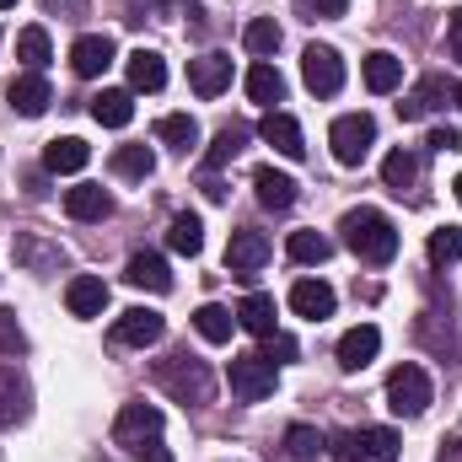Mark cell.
<instances>
[{
    "instance_id": "8",
    "label": "cell",
    "mask_w": 462,
    "mask_h": 462,
    "mask_svg": "<svg viewBox=\"0 0 462 462\" xmlns=\"http://www.w3.org/2000/svg\"><path fill=\"white\" fill-rule=\"evenodd\" d=\"M162 436V409L156 403H124L114 420V441L118 447H145Z\"/></svg>"
},
{
    "instance_id": "43",
    "label": "cell",
    "mask_w": 462,
    "mask_h": 462,
    "mask_svg": "<svg viewBox=\"0 0 462 462\" xmlns=\"http://www.w3.org/2000/svg\"><path fill=\"white\" fill-rule=\"evenodd\" d=\"M425 145L447 156V151H462V134H457V129H452V124H441V129H430V140H425Z\"/></svg>"
},
{
    "instance_id": "1",
    "label": "cell",
    "mask_w": 462,
    "mask_h": 462,
    "mask_svg": "<svg viewBox=\"0 0 462 462\" xmlns=\"http://www.w3.org/2000/svg\"><path fill=\"white\" fill-rule=\"evenodd\" d=\"M339 231H345V247L360 263H393L398 258V231H393V221L382 210H371V205L349 210L345 221H339Z\"/></svg>"
},
{
    "instance_id": "30",
    "label": "cell",
    "mask_w": 462,
    "mask_h": 462,
    "mask_svg": "<svg viewBox=\"0 0 462 462\" xmlns=\"http://www.w3.org/2000/svg\"><path fill=\"white\" fill-rule=\"evenodd\" d=\"M414 178H420V156L414 151H387V162H382V183L393 189V194H403V189H414Z\"/></svg>"
},
{
    "instance_id": "46",
    "label": "cell",
    "mask_w": 462,
    "mask_h": 462,
    "mask_svg": "<svg viewBox=\"0 0 462 462\" xmlns=\"http://www.w3.org/2000/svg\"><path fill=\"white\" fill-rule=\"evenodd\" d=\"M134 457H140V462H172V452H167V447H156V441H145Z\"/></svg>"
},
{
    "instance_id": "16",
    "label": "cell",
    "mask_w": 462,
    "mask_h": 462,
    "mask_svg": "<svg viewBox=\"0 0 462 462\" xmlns=\"http://www.w3.org/2000/svg\"><path fill=\"white\" fill-rule=\"evenodd\" d=\"M65 307H70V318H103L108 285H103L97 274H76V280L65 285Z\"/></svg>"
},
{
    "instance_id": "47",
    "label": "cell",
    "mask_w": 462,
    "mask_h": 462,
    "mask_svg": "<svg viewBox=\"0 0 462 462\" xmlns=\"http://www.w3.org/2000/svg\"><path fill=\"white\" fill-rule=\"evenodd\" d=\"M441 462H462V436H457V441H447V447H441Z\"/></svg>"
},
{
    "instance_id": "3",
    "label": "cell",
    "mask_w": 462,
    "mask_h": 462,
    "mask_svg": "<svg viewBox=\"0 0 462 462\" xmlns=\"http://www.w3.org/2000/svg\"><path fill=\"white\" fill-rule=\"evenodd\" d=\"M387 409H393L398 420H420V414L430 409V376H425V365L403 360V365L387 376Z\"/></svg>"
},
{
    "instance_id": "14",
    "label": "cell",
    "mask_w": 462,
    "mask_h": 462,
    "mask_svg": "<svg viewBox=\"0 0 462 462\" xmlns=\"http://www.w3.org/2000/svg\"><path fill=\"white\" fill-rule=\"evenodd\" d=\"M124 280L140 285V291H151V296H167V291H172V269H167L162 253H134V258L124 263Z\"/></svg>"
},
{
    "instance_id": "32",
    "label": "cell",
    "mask_w": 462,
    "mask_h": 462,
    "mask_svg": "<svg viewBox=\"0 0 462 462\" xmlns=\"http://www.w3.org/2000/svg\"><path fill=\"white\" fill-rule=\"evenodd\" d=\"M156 140L172 145V151H194V145H199V124H194L189 114H167L162 124H156Z\"/></svg>"
},
{
    "instance_id": "11",
    "label": "cell",
    "mask_w": 462,
    "mask_h": 462,
    "mask_svg": "<svg viewBox=\"0 0 462 462\" xmlns=\"http://www.w3.org/2000/svg\"><path fill=\"white\" fill-rule=\"evenodd\" d=\"M291 307H296V318L323 323V318H334L339 296H334V285H328V280H296V285H291Z\"/></svg>"
},
{
    "instance_id": "18",
    "label": "cell",
    "mask_w": 462,
    "mask_h": 462,
    "mask_svg": "<svg viewBox=\"0 0 462 462\" xmlns=\"http://www.w3.org/2000/svg\"><path fill=\"white\" fill-rule=\"evenodd\" d=\"M65 210H70V221H103V216H114V194L97 183H76V189H65Z\"/></svg>"
},
{
    "instance_id": "27",
    "label": "cell",
    "mask_w": 462,
    "mask_h": 462,
    "mask_svg": "<svg viewBox=\"0 0 462 462\" xmlns=\"http://www.w3.org/2000/svg\"><path fill=\"white\" fill-rule=\"evenodd\" d=\"M92 118H97L103 129H124V124L134 118V97H129V92H118V87H108V92H97V97H92Z\"/></svg>"
},
{
    "instance_id": "26",
    "label": "cell",
    "mask_w": 462,
    "mask_h": 462,
    "mask_svg": "<svg viewBox=\"0 0 462 462\" xmlns=\"http://www.w3.org/2000/svg\"><path fill=\"white\" fill-rule=\"evenodd\" d=\"M236 323L247 328V334H258V339H269V334H280L274 328V296H263V291H253L242 307H236Z\"/></svg>"
},
{
    "instance_id": "41",
    "label": "cell",
    "mask_w": 462,
    "mask_h": 462,
    "mask_svg": "<svg viewBox=\"0 0 462 462\" xmlns=\"http://www.w3.org/2000/svg\"><path fill=\"white\" fill-rule=\"evenodd\" d=\"M27 349V334L16 323V312H0V355H22Z\"/></svg>"
},
{
    "instance_id": "25",
    "label": "cell",
    "mask_w": 462,
    "mask_h": 462,
    "mask_svg": "<svg viewBox=\"0 0 462 462\" xmlns=\"http://www.w3.org/2000/svg\"><path fill=\"white\" fill-rule=\"evenodd\" d=\"M365 87L376 92V97H387V92H398L403 87V60L398 54H387V49H376V54H365Z\"/></svg>"
},
{
    "instance_id": "44",
    "label": "cell",
    "mask_w": 462,
    "mask_h": 462,
    "mask_svg": "<svg viewBox=\"0 0 462 462\" xmlns=\"http://www.w3.org/2000/svg\"><path fill=\"white\" fill-rule=\"evenodd\" d=\"M447 49H452V60L462 65V5L452 11V27H447Z\"/></svg>"
},
{
    "instance_id": "34",
    "label": "cell",
    "mask_w": 462,
    "mask_h": 462,
    "mask_svg": "<svg viewBox=\"0 0 462 462\" xmlns=\"http://www.w3.org/2000/svg\"><path fill=\"white\" fill-rule=\"evenodd\" d=\"M16 258H22L32 274H49V269H60V263H65V253H60V247H49V242H38V236H16Z\"/></svg>"
},
{
    "instance_id": "48",
    "label": "cell",
    "mask_w": 462,
    "mask_h": 462,
    "mask_svg": "<svg viewBox=\"0 0 462 462\" xmlns=\"http://www.w3.org/2000/svg\"><path fill=\"white\" fill-rule=\"evenodd\" d=\"M452 103H457V108H462V87H452Z\"/></svg>"
},
{
    "instance_id": "31",
    "label": "cell",
    "mask_w": 462,
    "mask_h": 462,
    "mask_svg": "<svg viewBox=\"0 0 462 462\" xmlns=\"http://www.w3.org/2000/svg\"><path fill=\"white\" fill-rule=\"evenodd\" d=\"M194 328H199V339H205V345H226V339H231V328H236V318H231L226 307L205 301V307L194 312Z\"/></svg>"
},
{
    "instance_id": "12",
    "label": "cell",
    "mask_w": 462,
    "mask_h": 462,
    "mask_svg": "<svg viewBox=\"0 0 462 462\" xmlns=\"http://www.w3.org/2000/svg\"><path fill=\"white\" fill-rule=\"evenodd\" d=\"M27 409H32V393H27V376H22L16 365H0V430H11V425H22V420H27Z\"/></svg>"
},
{
    "instance_id": "21",
    "label": "cell",
    "mask_w": 462,
    "mask_h": 462,
    "mask_svg": "<svg viewBox=\"0 0 462 462\" xmlns=\"http://www.w3.org/2000/svg\"><path fill=\"white\" fill-rule=\"evenodd\" d=\"M253 189H258V205H263V210H291V205H296V178H291V172L258 167V172H253Z\"/></svg>"
},
{
    "instance_id": "45",
    "label": "cell",
    "mask_w": 462,
    "mask_h": 462,
    "mask_svg": "<svg viewBox=\"0 0 462 462\" xmlns=\"http://www.w3.org/2000/svg\"><path fill=\"white\" fill-rule=\"evenodd\" d=\"M307 5H312L318 16H345L349 11V0H307Z\"/></svg>"
},
{
    "instance_id": "7",
    "label": "cell",
    "mask_w": 462,
    "mask_h": 462,
    "mask_svg": "<svg viewBox=\"0 0 462 462\" xmlns=\"http://www.w3.org/2000/svg\"><path fill=\"white\" fill-rule=\"evenodd\" d=\"M274 360H263V355H231V393L242 398V403H263L269 393H274Z\"/></svg>"
},
{
    "instance_id": "19",
    "label": "cell",
    "mask_w": 462,
    "mask_h": 462,
    "mask_svg": "<svg viewBox=\"0 0 462 462\" xmlns=\"http://www.w3.org/2000/svg\"><path fill=\"white\" fill-rule=\"evenodd\" d=\"M189 81H194L199 97H221L231 87V54H199V60L189 65Z\"/></svg>"
},
{
    "instance_id": "13",
    "label": "cell",
    "mask_w": 462,
    "mask_h": 462,
    "mask_svg": "<svg viewBox=\"0 0 462 462\" xmlns=\"http://www.w3.org/2000/svg\"><path fill=\"white\" fill-rule=\"evenodd\" d=\"M5 97H11V114H22V118H38L49 103H54V92H49V81H43L38 70H27V76H11Z\"/></svg>"
},
{
    "instance_id": "2",
    "label": "cell",
    "mask_w": 462,
    "mask_h": 462,
    "mask_svg": "<svg viewBox=\"0 0 462 462\" xmlns=\"http://www.w3.org/2000/svg\"><path fill=\"white\" fill-rule=\"evenodd\" d=\"M156 382H162V393H172V398L189 403V409H205V403L216 398V376H210V365H205L199 355H189V349L156 360Z\"/></svg>"
},
{
    "instance_id": "5",
    "label": "cell",
    "mask_w": 462,
    "mask_h": 462,
    "mask_svg": "<svg viewBox=\"0 0 462 462\" xmlns=\"http://www.w3.org/2000/svg\"><path fill=\"white\" fill-rule=\"evenodd\" d=\"M398 452H403V441H398V430H387V425L334 436V457H345V462H398Z\"/></svg>"
},
{
    "instance_id": "29",
    "label": "cell",
    "mask_w": 462,
    "mask_h": 462,
    "mask_svg": "<svg viewBox=\"0 0 462 462\" xmlns=\"http://www.w3.org/2000/svg\"><path fill=\"white\" fill-rule=\"evenodd\" d=\"M247 97H253V103H263V108H274V103L285 97V76H280L269 60H258V65L247 70Z\"/></svg>"
},
{
    "instance_id": "6",
    "label": "cell",
    "mask_w": 462,
    "mask_h": 462,
    "mask_svg": "<svg viewBox=\"0 0 462 462\" xmlns=\"http://www.w3.org/2000/svg\"><path fill=\"white\" fill-rule=\"evenodd\" d=\"M301 81H307V92L334 97V92L345 87V60H339V49H328V43H307V54H301Z\"/></svg>"
},
{
    "instance_id": "33",
    "label": "cell",
    "mask_w": 462,
    "mask_h": 462,
    "mask_svg": "<svg viewBox=\"0 0 462 462\" xmlns=\"http://www.w3.org/2000/svg\"><path fill=\"white\" fill-rule=\"evenodd\" d=\"M242 43H247V54L269 60V54L280 49V22H274V16H253V22L242 27Z\"/></svg>"
},
{
    "instance_id": "36",
    "label": "cell",
    "mask_w": 462,
    "mask_h": 462,
    "mask_svg": "<svg viewBox=\"0 0 462 462\" xmlns=\"http://www.w3.org/2000/svg\"><path fill=\"white\" fill-rule=\"evenodd\" d=\"M242 145H247V129L226 124V129H221V134L210 140V151H205V167H210V172H221L226 162H236V151H242Z\"/></svg>"
},
{
    "instance_id": "38",
    "label": "cell",
    "mask_w": 462,
    "mask_h": 462,
    "mask_svg": "<svg viewBox=\"0 0 462 462\" xmlns=\"http://www.w3.org/2000/svg\"><path fill=\"white\" fill-rule=\"evenodd\" d=\"M114 172L118 178H151V172H156L151 145H118L114 151Z\"/></svg>"
},
{
    "instance_id": "9",
    "label": "cell",
    "mask_w": 462,
    "mask_h": 462,
    "mask_svg": "<svg viewBox=\"0 0 462 462\" xmlns=\"http://www.w3.org/2000/svg\"><path fill=\"white\" fill-rule=\"evenodd\" d=\"M162 334H167V323H162V312H151V307H129V312L114 323V345L118 349H145V345H156Z\"/></svg>"
},
{
    "instance_id": "37",
    "label": "cell",
    "mask_w": 462,
    "mask_h": 462,
    "mask_svg": "<svg viewBox=\"0 0 462 462\" xmlns=\"http://www.w3.org/2000/svg\"><path fill=\"white\" fill-rule=\"evenodd\" d=\"M167 247L194 258V253L205 247V226H199V216H172V226H167Z\"/></svg>"
},
{
    "instance_id": "17",
    "label": "cell",
    "mask_w": 462,
    "mask_h": 462,
    "mask_svg": "<svg viewBox=\"0 0 462 462\" xmlns=\"http://www.w3.org/2000/svg\"><path fill=\"white\" fill-rule=\"evenodd\" d=\"M258 134H263L280 156H291V162H296V156H307V145H301V124H296L291 114H280V108H269V114H263Z\"/></svg>"
},
{
    "instance_id": "39",
    "label": "cell",
    "mask_w": 462,
    "mask_h": 462,
    "mask_svg": "<svg viewBox=\"0 0 462 462\" xmlns=\"http://www.w3.org/2000/svg\"><path fill=\"white\" fill-rule=\"evenodd\" d=\"M16 60H22L27 70L43 76V65H49V32H43V27H22V38H16Z\"/></svg>"
},
{
    "instance_id": "20",
    "label": "cell",
    "mask_w": 462,
    "mask_h": 462,
    "mask_svg": "<svg viewBox=\"0 0 462 462\" xmlns=\"http://www.w3.org/2000/svg\"><path fill=\"white\" fill-rule=\"evenodd\" d=\"M87 162H92V151H87V140H76V134H65V140H49V145H43V172H54V178L81 172Z\"/></svg>"
},
{
    "instance_id": "10",
    "label": "cell",
    "mask_w": 462,
    "mask_h": 462,
    "mask_svg": "<svg viewBox=\"0 0 462 462\" xmlns=\"http://www.w3.org/2000/svg\"><path fill=\"white\" fill-rule=\"evenodd\" d=\"M263 263H269V236L253 231V226L231 231V242H226V269L231 274H258Z\"/></svg>"
},
{
    "instance_id": "22",
    "label": "cell",
    "mask_w": 462,
    "mask_h": 462,
    "mask_svg": "<svg viewBox=\"0 0 462 462\" xmlns=\"http://www.w3.org/2000/svg\"><path fill=\"white\" fill-rule=\"evenodd\" d=\"M376 349H382V334L371 323H360V328H349L345 339H339V365L345 371H365L376 360Z\"/></svg>"
},
{
    "instance_id": "40",
    "label": "cell",
    "mask_w": 462,
    "mask_h": 462,
    "mask_svg": "<svg viewBox=\"0 0 462 462\" xmlns=\"http://www.w3.org/2000/svg\"><path fill=\"white\" fill-rule=\"evenodd\" d=\"M462 258V226L430 231V263H457Z\"/></svg>"
},
{
    "instance_id": "15",
    "label": "cell",
    "mask_w": 462,
    "mask_h": 462,
    "mask_svg": "<svg viewBox=\"0 0 462 462\" xmlns=\"http://www.w3.org/2000/svg\"><path fill=\"white\" fill-rule=\"evenodd\" d=\"M114 38L108 32H81L76 38V49H70V65H76V76H103L108 65H114Z\"/></svg>"
},
{
    "instance_id": "35",
    "label": "cell",
    "mask_w": 462,
    "mask_h": 462,
    "mask_svg": "<svg viewBox=\"0 0 462 462\" xmlns=\"http://www.w3.org/2000/svg\"><path fill=\"white\" fill-rule=\"evenodd\" d=\"M285 253H291L296 263H323V258L334 253V242H328L323 231H291V242H285Z\"/></svg>"
},
{
    "instance_id": "42",
    "label": "cell",
    "mask_w": 462,
    "mask_h": 462,
    "mask_svg": "<svg viewBox=\"0 0 462 462\" xmlns=\"http://www.w3.org/2000/svg\"><path fill=\"white\" fill-rule=\"evenodd\" d=\"M291 355H296V339H291V334H269V339H263V360L280 365V360H291Z\"/></svg>"
},
{
    "instance_id": "23",
    "label": "cell",
    "mask_w": 462,
    "mask_h": 462,
    "mask_svg": "<svg viewBox=\"0 0 462 462\" xmlns=\"http://www.w3.org/2000/svg\"><path fill=\"white\" fill-rule=\"evenodd\" d=\"M447 97H452L447 76H425V81H420V87H414V92L398 103V114H403V118H430L441 103H447Z\"/></svg>"
},
{
    "instance_id": "4",
    "label": "cell",
    "mask_w": 462,
    "mask_h": 462,
    "mask_svg": "<svg viewBox=\"0 0 462 462\" xmlns=\"http://www.w3.org/2000/svg\"><path fill=\"white\" fill-rule=\"evenodd\" d=\"M328 145H334V162H339V167H360V162L371 156V145H376V118H371V114L334 118Z\"/></svg>"
},
{
    "instance_id": "24",
    "label": "cell",
    "mask_w": 462,
    "mask_h": 462,
    "mask_svg": "<svg viewBox=\"0 0 462 462\" xmlns=\"http://www.w3.org/2000/svg\"><path fill=\"white\" fill-rule=\"evenodd\" d=\"M124 65H129V87H134V92H162V87H167V60H162L156 49H134Z\"/></svg>"
},
{
    "instance_id": "50",
    "label": "cell",
    "mask_w": 462,
    "mask_h": 462,
    "mask_svg": "<svg viewBox=\"0 0 462 462\" xmlns=\"http://www.w3.org/2000/svg\"><path fill=\"white\" fill-rule=\"evenodd\" d=\"M11 5H16V0H0V11H11Z\"/></svg>"
},
{
    "instance_id": "28",
    "label": "cell",
    "mask_w": 462,
    "mask_h": 462,
    "mask_svg": "<svg viewBox=\"0 0 462 462\" xmlns=\"http://www.w3.org/2000/svg\"><path fill=\"white\" fill-rule=\"evenodd\" d=\"M323 452H328V436L318 425H291L285 430V457L291 462H318Z\"/></svg>"
},
{
    "instance_id": "49",
    "label": "cell",
    "mask_w": 462,
    "mask_h": 462,
    "mask_svg": "<svg viewBox=\"0 0 462 462\" xmlns=\"http://www.w3.org/2000/svg\"><path fill=\"white\" fill-rule=\"evenodd\" d=\"M452 189H457V199H462V172H457V183H452Z\"/></svg>"
}]
</instances>
